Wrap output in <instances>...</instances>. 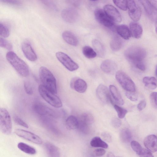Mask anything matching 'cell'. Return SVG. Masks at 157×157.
Masks as SVG:
<instances>
[{
	"label": "cell",
	"mask_w": 157,
	"mask_h": 157,
	"mask_svg": "<svg viewBox=\"0 0 157 157\" xmlns=\"http://www.w3.org/2000/svg\"><path fill=\"white\" fill-rule=\"evenodd\" d=\"M127 59L136 68L143 71L146 66L144 60L147 56V52L143 48L137 46H133L127 48L124 53Z\"/></svg>",
	"instance_id": "obj_1"
},
{
	"label": "cell",
	"mask_w": 157,
	"mask_h": 157,
	"mask_svg": "<svg viewBox=\"0 0 157 157\" xmlns=\"http://www.w3.org/2000/svg\"><path fill=\"white\" fill-rule=\"evenodd\" d=\"M6 58L15 70L21 76L26 77L29 74V69L26 63L12 51L8 52Z\"/></svg>",
	"instance_id": "obj_2"
},
{
	"label": "cell",
	"mask_w": 157,
	"mask_h": 157,
	"mask_svg": "<svg viewBox=\"0 0 157 157\" xmlns=\"http://www.w3.org/2000/svg\"><path fill=\"white\" fill-rule=\"evenodd\" d=\"M39 76L42 85L52 93L57 94L56 79L47 67L42 66L39 70Z\"/></svg>",
	"instance_id": "obj_3"
},
{
	"label": "cell",
	"mask_w": 157,
	"mask_h": 157,
	"mask_svg": "<svg viewBox=\"0 0 157 157\" xmlns=\"http://www.w3.org/2000/svg\"><path fill=\"white\" fill-rule=\"evenodd\" d=\"M38 89L41 97L50 105L56 108H60L62 106L61 100L56 94L51 91L42 85L39 86Z\"/></svg>",
	"instance_id": "obj_4"
},
{
	"label": "cell",
	"mask_w": 157,
	"mask_h": 157,
	"mask_svg": "<svg viewBox=\"0 0 157 157\" xmlns=\"http://www.w3.org/2000/svg\"><path fill=\"white\" fill-rule=\"evenodd\" d=\"M115 78L122 87L128 92H135V84L131 78L125 73L121 71L116 72Z\"/></svg>",
	"instance_id": "obj_5"
},
{
	"label": "cell",
	"mask_w": 157,
	"mask_h": 157,
	"mask_svg": "<svg viewBox=\"0 0 157 157\" xmlns=\"http://www.w3.org/2000/svg\"><path fill=\"white\" fill-rule=\"evenodd\" d=\"M0 128L1 132L6 135L11 134L12 124L10 115L5 108L0 109Z\"/></svg>",
	"instance_id": "obj_6"
},
{
	"label": "cell",
	"mask_w": 157,
	"mask_h": 157,
	"mask_svg": "<svg viewBox=\"0 0 157 157\" xmlns=\"http://www.w3.org/2000/svg\"><path fill=\"white\" fill-rule=\"evenodd\" d=\"M56 56L59 61L69 71H74L78 68V64L65 53L58 52L56 53Z\"/></svg>",
	"instance_id": "obj_7"
},
{
	"label": "cell",
	"mask_w": 157,
	"mask_h": 157,
	"mask_svg": "<svg viewBox=\"0 0 157 157\" xmlns=\"http://www.w3.org/2000/svg\"><path fill=\"white\" fill-rule=\"evenodd\" d=\"M94 15L97 21L101 25L109 28L113 26L114 21L107 15L104 10L97 9L94 11Z\"/></svg>",
	"instance_id": "obj_8"
},
{
	"label": "cell",
	"mask_w": 157,
	"mask_h": 157,
	"mask_svg": "<svg viewBox=\"0 0 157 157\" xmlns=\"http://www.w3.org/2000/svg\"><path fill=\"white\" fill-rule=\"evenodd\" d=\"M14 132L19 137L36 144L40 145L43 143V141L39 136L30 132L22 129H17L15 130Z\"/></svg>",
	"instance_id": "obj_9"
},
{
	"label": "cell",
	"mask_w": 157,
	"mask_h": 157,
	"mask_svg": "<svg viewBox=\"0 0 157 157\" xmlns=\"http://www.w3.org/2000/svg\"><path fill=\"white\" fill-rule=\"evenodd\" d=\"M127 9L130 18L134 21H137L140 18L142 12L140 7L134 0H127Z\"/></svg>",
	"instance_id": "obj_10"
},
{
	"label": "cell",
	"mask_w": 157,
	"mask_h": 157,
	"mask_svg": "<svg viewBox=\"0 0 157 157\" xmlns=\"http://www.w3.org/2000/svg\"><path fill=\"white\" fill-rule=\"evenodd\" d=\"M96 93L97 97L103 103L106 104L109 102L113 103L112 99L108 88L103 84L97 87Z\"/></svg>",
	"instance_id": "obj_11"
},
{
	"label": "cell",
	"mask_w": 157,
	"mask_h": 157,
	"mask_svg": "<svg viewBox=\"0 0 157 157\" xmlns=\"http://www.w3.org/2000/svg\"><path fill=\"white\" fill-rule=\"evenodd\" d=\"M61 16L65 21L69 23H73L77 20L78 14L75 10L71 8H67L62 11Z\"/></svg>",
	"instance_id": "obj_12"
},
{
	"label": "cell",
	"mask_w": 157,
	"mask_h": 157,
	"mask_svg": "<svg viewBox=\"0 0 157 157\" xmlns=\"http://www.w3.org/2000/svg\"><path fill=\"white\" fill-rule=\"evenodd\" d=\"M104 10L107 15L114 21L120 22L122 20L120 13L117 10L111 5H106L104 7Z\"/></svg>",
	"instance_id": "obj_13"
},
{
	"label": "cell",
	"mask_w": 157,
	"mask_h": 157,
	"mask_svg": "<svg viewBox=\"0 0 157 157\" xmlns=\"http://www.w3.org/2000/svg\"><path fill=\"white\" fill-rule=\"evenodd\" d=\"M34 111L41 116H54L55 113L51 109L44 104L40 102L35 103L33 106Z\"/></svg>",
	"instance_id": "obj_14"
},
{
	"label": "cell",
	"mask_w": 157,
	"mask_h": 157,
	"mask_svg": "<svg viewBox=\"0 0 157 157\" xmlns=\"http://www.w3.org/2000/svg\"><path fill=\"white\" fill-rule=\"evenodd\" d=\"M22 52L27 59L31 61H35L37 59L36 55L31 45L28 43H23L21 45Z\"/></svg>",
	"instance_id": "obj_15"
},
{
	"label": "cell",
	"mask_w": 157,
	"mask_h": 157,
	"mask_svg": "<svg viewBox=\"0 0 157 157\" xmlns=\"http://www.w3.org/2000/svg\"><path fill=\"white\" fill-rule=\"evenodd\" d=\"M101 70L105 73L109 75H113L116 71V64L113 61L106 59L104 61L100 66Z\"/></svg>",
	"instance_id": "obj_16"
},
{
	"label": "cell",
	"mask_w": 157,
	"mask_h": 157,
	"mask_svg": "<svg viewBox=\"0 0 157 157\" xmlns=\"http://www.w3.org/2000/svg\"><path fill=\"white\" fill-rule=\"evenodd\" d=\"M144 144L146 148L151 152L157 151V137L154 135L147 136L144 140Z\"/></svg>",
	"instance_id": "obj_17"
},
{
	"label": "cell",
	"mask_w": 157,
	"mask_h": 157,
	"mask_svg": "<svg viewBox=\"0 0 157 157\" xmlns=\"http://www.w3.org/2000/svg\"><path fill=\"white\" fill-rule=\"evenodd\" d=\"M70 85L76 91L80 93H84L87 88L86 83L81 78H73L71 82Z\"/></svg>",
	"instance_id": "obj_18"
},
{
	"label": "cell",
	"mask_w": 157,
	"mask_h": 157,
	"mask_svg": "<svg viewBox=\"0 0 157 157\" xmlns=\"http://www.w3.org/2000/svg\"><path fill=\"white\" fill-rule=\"evenodd\" d=\"M131 36L133 37L139 39L141 37L143 33L142 26L136 21L131 22L129 25Z\"/></svg>",
	"instance_id": "obj_19"
},
{
	"label": "cell",
	"mask_w": 157,
	"mask_h": 157,
	"mask_svg": "<svg viewBox=\"0 0 157 157\" xmlns=\"http://www.w3.org/2000/svg\"><path fill=\"white\" fill-rule=\"evenodd\" d=\"M44 147L49 157H59L60 152L59 148L53 144L49 142L45 143Z\"/></svg>",
	"instance_id": "obj_20"
},
{
	"label": "cell",
	"mask_w": 157,
	"mask_h": 157,
	"mask_svg": "<svg viewBox=\"0 0 157 157\" xmlns=\"http://www.w3.org/2000/svg\"><path fill=\"white\" fill-rule=\"evenodd\" d=\"M62 36L63 39L68 44L73 46L78 45V40L75 34L71 32L68 31H64L62 33Z\"/></svg>",
	"instance_id": "obj_21"
},
{
	"label": "cell",
	"mask_w": 157,
	"mask_h": 157,
	"mask_svg": "<svg viewBox=\"0 0 157 157\" xmlns=\"http://www.w3.org/2000/svg\"><path fill=\"white\" fill-rule=\"evenodd\" d=\"M109 88L110 92L114 101L118 105H123L124 103V100L117 88L113 85H110Z\"/></svg>",
	"instance_id": "obj_22"
},
{
	"label": "cell",
	"mask_w": 157,
	"mask_h": 157,
	"mask_svg": "<svg viewBox=\"0 0 157 157\" xmlns=\"http://www.w3.org/2000/svg\"><path fill=\"white\" fill-rule=\"evenodd\" d=\"M116 29L118 34L125 40L129 39L131 36L129 29L125 25H118Z\"/></svg>",
	"instance_id": "obj_23"
},
{
	"label": "cell",
	"mask_w": 157,
	"mask_h": 157,
	"mask_svg": "<svg viewBox=\"0 0 157 157\" xmlns=\"http://www.w3.org/2000/svg\"><path fill=\"white\" fill-rule=\"evenodd\" d=\"M94 49L97 55L100 57H104L105 54V50L103 45L98 40L94 39L92 41Z\"/></svg>",
	"instance_id": "obj_24"
},
{
	"label": "cell",
	"mask_w": 157,
	"mask_h": 157,
	"mask_svg": "<svg viewBox=\"0 0 157 157\" xmlns=\"http://www.w3.org/2000/svg\"><path fill=\"white\" fill-rule=\"evenodd\" d=\"M143 82L144 86L149 89L154 90L157 87V80L154 77H145L143 79Z\"/></svg>",
	"instance_id": "obj_25"
},
{
	"label": "cell",
	"mask_w": 157,
	"mask_h": 157,
	"mask_svg": "<svg viewBox=\"0 0 157 157\" xmlns=\"http://www.w3.org/2000/svg\"><path fill=\"white\" fill-rule=\"evenodd\" d=\"M123 45L122 39L117 36H114L112 38L110 43V46L111 49L114 51L120 50Z\"/></svg>",
	"instance_id": "obj_26"
},
{
	"label": "cell",
	"mask_w": 157,
	"mask_h": 157,
	"mask_svg": "<svg viewBox=\"0 0 157 157\" xmlns=\"http://www.w3.org/2000/svg\"><path fill=\"white\" fill-rule=\"evenodd\" d=\"M17 147L20 150L28 154L34 155L36 152L34 147L23 142H19L18 144Z\"/></svg>",
	"instance_id": "obj_27"
},
{
	"label": "cell",
	"mask_w": 157,
	"mask_h": 157,
	"mask_svg": "<svg viewBox=\"0 0 157 157\" xmlns=\"http://www.w3.org/2000/svg\"><path fill=\"white\" fill-rule=\"evenodd\" d=\"M90 144L92 147H96L106 149L108 147V144L98 136L94 137L91 140Z\"/></svg>",
	"instance_id": "obj_28"
},
{
	"label": "cell",
	"mask_w": 157,
	"mask_h": 157,
	"mask_svg": "<svg viewBox=\"0 0 157 157\" xmlns=\"http://www.w3.org/2000/svg\"><path fill=\"white\" fill-rule=\"evenodd\" d=\"M66 124L67 127L70 129H75L78 127V121L76 117L71 115L67 119Z\"/></svg>",
	"instance_id": "obj_29"
},
{
	"label": "cell",
	"mask_w": 157,
	"mask_h": 157,
	"mask_svg": "<svg viewBox=\"0 0 157 157\" xmlns=\"http://www.w3.org/2000/svg\"><path fill=\"white\" fill-rule=\"evenodd\" d=\"M82 52L84 55L89 59L94 58L97 55L94 49L88 46H85L82 48Z\"/></svg>",
	"instance_id": "obj_30"
},
{
	"label": "cell",
	"mask_w": 157,
	"mask_h": 157,
	"mask_svg": "<svg viewBox=\"0 0 157 157\" xmlns=\"http://www.w3.org/2000/svg\"><path fill=\"white\" fill-rule=\"evenodd\" d=\"M120 138L123 142L124 143L129 142L132 138L131 132L128 129H124L121 132Z\"/></svg>",
	"instance_id": "obj_31"
},
{
	"label": "cell",
	"mask_w": 157,
	"mask_h": 157,
	"mask_svg": "<svg viewBox=\"0 0 157 157\" xmlns=\"http://www.w3.org/2000/svg\"><path fill=\"white\" fill-rule=\"evenodd\" d=\"M143 6L144 9L149 16H151L153 13V9L148 0H139Z\"/></svg>",
	"instance_id": "obj_32"
},
{
	"label": "cell",
	"mask_w": 157,
	"mask_h": 157,
	"mask_svg": "<svg viewBox=\"0 0 157 157\" xmlns=\"http://www.w3.org/2000/svg\"><path fill=\"white\" fill-rule=\"evenodd\" d=\"M94 120L93 117L90 113H85L82 114L81 121L89 125L93 122Z\"/></svg>",
	"instance_id": "obj_33"
},
{
	"label": "cell",
	"mask_w": 157,
	"mask_h": 157,
	"mask_svg": "<svg viewBox=\"0 0 157 157\" xmlns=\"http://www.w3.org/2000/svg\"><path fill=\"white\" fill-rule=\"evenodd\" d=\"M115 5L120 9L125 11L127 9V0H113Z\"/></svg>",
	"instance_id": "obj_34"
},
{
	"label": "cell",
	"mask_w": 157,
	"mask_h": 157,
	"mask_svg": "<svg viewBox=\"0 0 157 157\" xmlns=\"http://www.w3.org/2000/svg\"><path fill=\"white\" fill-rule=\"evenodd\" d=\"M114 107L117 113L119 118H123L127 113V110L117 105H114Z\"/></svg>",
	"instance_id": "obj_35"
},
{
	"label": "cell",
	"mask_w": 157,
	"mask_h": 157,
	"mask_svg": "<svg viewBox=\"0 0 157 157\" xmlns=\"http://www.w3.org/2000/svg\"><path fill=\"white\" fill-rule=\"evenodd\" d=\"M0 35L3 38L7 37L10 35V31L8 27L1 22L0 23Z\"/></svg>",
	"instance_id": "obj_36"
},
{
	"label": "cell",
	"mask_w": 157,
	"mask_h": 157,
	"mask_svg": "<svg viewBox=\"0 0 157 157\" xmlns=\"http://www.w3.org/2000/svg\"><path fill=\"white\" fill-rule=\"evenodd\" d=\"M0 46L1 47L9 50H10L12 48L11 44L3 38H0Z\"/></svg>",
	"instance_id": "obj_37"
},
{
	"label": "cell",
	"mask_w": 157,
	"mask_h": 157,
	"mask_svg": "<svg viewBox=\"0 0 157 157\" xmlns=\"http://www.w3.org/2000/svg\"><path fill=\"white\" fill-rule=\"evenodd\" d=\"M78 128L79 130L84 133H87L89 131V125L81 121H78Z\"/></svg>",
	"instance_id": "obj_38"
},
{
	"label": "cell",
	"mask_w": 157,
	"mask_h": 157,
	"mask_svg": "<svg viewBox=\"0 0 157 157\" xmlns=\"http://www.w3.org/2000/svg\"><path fill=\"white\" fill-rule=\"evenodd\" d=\"M24 89L26 93L31 95L33 94V89L30 83L28 81H25L24 83Z\"/></svg>",
	"instance_id": "obj_39"
},
{
	"label": "cell",
	"mask_w": 157,
	"mask_h": 157,
	"mask_svg": "<svg viewBox=\"0 0 157 157\" xmlns=\"http://www.w3.org/2000/svg\"><path fill=\"white\" fill-rule=\"evenodd\" d=\"M137 154L140 157H153L151 151L148 149L142 148L141 150Z\"/></svg>",
	"instance_id": "obj_40"
},
{
	"label": "cell",
	"mask_w": 157,
	"mask_h": 157,
	"mask_svg": "<svg viewBox=\"0 0 157 157\" xmlns=\"http://www.w3.org/2000/svg\"><path fill=\"white\" fill-rule=\"evenodd\" d=\"M131 146L132 150L136 153L140 152L142 148L139 143L135 140L131 142Z\"/></svg>",
	"instance_id": "obj_41"
},
{
	"label": "cell",
	"mask_w": 157,
	"mask_h": 157,
	"mask_svg": "<svg viewBox=\"0 0 157 157\" xmlns=\"http://www.w3.org/2000/svg\"><path fill=\"white\" fill-rule=\"evenodd\" d=\"M13 119L15 122L17 124L25 128H29L28 124L18 116H14Z\"/></svg>",
	"instance_id": "obj_42"
},
{
	"label": "cell",
	"mask_w": 157,
	"mask_h": 157,
	"mask_svg": "<svg viewBox=\"0 0 157 157\" xmlns=\"http://www.w3.org/2000/svg\"><path fill=\"white\" fill-rule=\"evenodd\" d=\"M150 99L152 105L157 107V92L152 93L150 95Z\"/></svg>",
	"instance_id": "obj_43"
},
{
	"label": "cell",
	"mask_w": 157,
	"mask_h": 157,
	"mask_svg": "<svg viewBox=\"0 0 157 157\" xmlns=\"http://www.w3.org/2000/svg\"><path fill=\"white\" fill-rule=\"evenodd\" d=\"M134 92L127 91L126 93V95L127 98L132 101H135L137 100L138 98L137 95Z\"/></svg>",
	"instance_id": "obj_44"
},
{
	"label": "cell",
	"mask_w": 157,
	"mask_h": 157,
	"mask_svg": "<svg viewBox=\"0 0 157 157\" xmlns=\"http://www.w3.org/2000/svg\"><path fill=\"white\" fill-rule=\"evenodd\" d=\"M105 152L106 151L104 149L100 148L94 150L93 151V154L95 156H99L104 155Z\"/></svg>",
	"instance_id": "obj_45"
},
{
	"label": "cell",
	"mask_w": 157,
	"mask_h": 157,
	"mask_svg": "<svg viewBox=\"0 0 157 157\" xmlns=\"http://www.w3.org/2000/svg\"><path fill=\"white\" fill-rule=\"evenodd\" d=\"M1 2L14 5H19L21 2L19 0H0Z\"/></svg>",
	"instance_id": "obj_46"
},
{
	"label": "cell",
	"mask_w": 157,
	"mask_h": 157,
	"mask_svg": "<svg viewBox=\"0 0 157 157\" xmlns=\"http://www.w3.org/2000/svg\"><path fill=\"white\" fill-rule=\"evenodd\" d=\"M112 124L114 127L118 128L121 126V121L119 119L117 118H114L112 121Z\"/></svg>",
	"instance_id": "obj_47"
},
{
	"label": "cell",
	"mask_w": 157,
	"mask_h": 157,
	"mask_svg": "<svg viewBox=\"0 0 157 157\" xmlns=\"http://www.w3.org/2000/svg\"><path fill=\"white\" fill-rule=\"evenodd\" d=\"M146 103L145 100L141 101L137 105V108L140 111L143 110L146 107Z\"/></svg>",
	"instance_id": "obj_48"
},
{
	"label": "cell",
	"mask_w": 157,
	"mask_h": 157,
	"mask_svg": "<svg viewBox=\"0 0 157 157\" xmlns=\"http://www.w3.org/2000/svg\"><path fill=\"white\" fill-rule=\"evenodd\" d=\"M153 9L157 12V0H148Z\"/></svg>",
	"instance_id": "obj_49"
},
{
	"label": "cell",
	"mask_w": 157,
	"mask_h": 157,
	"mask_svg": "<svg viewBox=\"0 0 157 157\" xmlns=\"http://www.w3.org/2000/svg\"><path fill=\"white\" fill-rule=\"evenodd\" d=\"M44 4L48 6H52V0H40Z\"/></svg>",
	"instance_id": "obj_50"
},
{
	"label": "cell",
	"mask_w": 157,
	"mask_h": 157,
	"mask_svg": "<svg viewBox=\"0 0 157 157\" xmlns=\"http://www.w3.org/2000/svg\"><path fill=\"white\" fill-rule=\"evenodd\" d=\"M67 2L74 6L77 5L78 1L77 0H66Z\"/></svg>",
	"instance_id": "obj_51"
},
{
	"label": "cell",
	"mask_w": 157,
	"mask_h": 157,
	"mask_svg": "<svg viewBox=\"0 0 157 157\" xmlns=\"http://www.w3.org/2000/svg\"><path fill=\"white\" fill-rule=\"evenodd\" d=\"M155 31L156 33H157V19L156 20V22L155 25Z\"/></svg>",
	"instance_id": "obj_52"
},
{
	"label": "cell",
	"mask_w": 157,
	"mask_h": 157,
	"mask_svg": "<svg viewBox=\"0 0 157 157\" xmlns=\"http://www.w3.org/2000/svg\"><path fill=\"white\" fill-rule=\"evenodd\" d=\"M155 74L157 76V66L156 67V69H155Z\"/></svg>",
	"instance_id": "obj_53"
},
{
	"label": "cell",
	"mask_w": 157,
	"mask_h": 157,
	"mask_svg": "<svg viewBox=\"0 0 157 157\" xmlns=\"http://www.w3.org/2000/svg\"><path fill=\"white\" fill-rule=\"evenodd\" d=\"M92 0V1H96V0Z\"/></svg>",
	"instance_id": "obj_54"
}]
</instances>
